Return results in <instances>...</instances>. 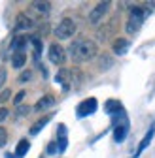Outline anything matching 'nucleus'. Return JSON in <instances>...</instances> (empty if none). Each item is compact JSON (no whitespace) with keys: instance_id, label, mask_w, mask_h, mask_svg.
I'll return each mask as SVG.
<instances>
[{"instance_id":"obj_5","label":"nucleus","mask_w":155,"mask_h":158,"mask_svg":"<svg viewBox=\"0 0 155 158\" xmlns=\"http://www.w3.org/2000/svg\"><path fill=\"white\" fill-rule=\"evenodd\" d=\"M110 2H99L95 8H93V11L89 13V23L91 25H99L100 21H102V17L108 13V10H110Z\"/></svg>"},{"instance_id":"obj_19","label":"nucleus","mask_w":155,"mask_h":158,"mask_svg":"<svg viewBox=\"0 0 155 158\" xmlns=\"http://www.w3.org/2000/svg\"><path fill=\"white\" fill-rule=\"evenodd\" d=\"M30 77H32V73H30L29 70H25V72H23L21 75H19V79H17V81H19V83H27Z\"/></svg>"},{"instance_id":"obj_3","label":"nucleus","mask_w":155,"mask_h":158,"mask_svg":"<svg viewBox=\"0 0 155 158\" xmlns=\"http://www.w3.org/2000/svg\"><path fill=\"white\" fill-rule=\"evenodd\" d=\"M76 34V23L72 21V19H63V21L55 27V36L59 40H68Z\"/></svg>"},{"instance_id":"obj_17","label":"nucleus","mask_w":155,"mask_h":158,"mask_svg":"<svg viewBox=\"0 0 155 158\" xmlns=\"http://www.w3.org/2000/svg\"><path fill=\"white\" fill-rule=\"evenodd\" d=\"M32 8H34L36 11L49 13V10H51V4H49V2H32Z\"/></svg>"},{"instance_id":"obj_15","label":"nucleus","mask_w":155,"mask_h":158,"mask_svg":"<svg viewBox=\"0 0 155 158\" xmlns=\"http://www.w3.org/2000/svg\"><path fill=\"white\" fill-rule=\"evenodd\" d=\"M49 121H51V115H47V117L40 118V121H38V123H34V124H32V128H30V135H36V134L40 132V130H42V128H44V126H46V124L49 123Z\"/></svg>"},{"instance_id":"obj_21","label":"nucleus","mask_w":155,"mask_h":158,"mask_svg":"<svg viewBox=\"0 0 155 158\" xmlns=\"http://www.w3.org/2000/svg\"><path fill=\"white\" fill-rule=\"evenodd\" d=\"M25 96H27V92H25V90H21V92H17V94H15V98H13V102H15V104L19 106V104L23 102V98H25Z\"/></svg>"},{"instance_id":"obj_8","label":"nucleus","mask_w":155,"mask_h":158,"mask_svg":"<svg viewBox=\"0 0 155 158\" xmlns=\"http://www.w3.org/2000/svg\"><path fill=\"white\" fill-rule=\"evenodd\" d=\"M129 47H131V42H129V40H125V38H117L113 42V45H112V49H113L115 55H125L129 51Z\"/></svg>"},{"instance_id":"obj_25","label":"nucleus","mask_w":155,"mask_h":158,"mask_svg":"<svg viewBox=\"0 0 155 158\" xmlns=\"http://www.w3.org/2000/svg\"><path fill=\"white\" fill-rule=\"evenodd\" d=\"M0 145H6V130L0 128Z\"/></svg>"},{"instance_id":"obj_23","label":"nucleus","mask_w":155,"mask_h":158,"mask_svg":"<svg viewBox=\"0 0 155 158\" xmlns=\"http://www.w3.org/2000/svg\"><path fill=\"white\" fill-rule=\"evenodd\" d=\"M29 111H30V109H29L27 106H23V107H17V113H15V115H17V117H25V115H29Z\"/></svg>"},{"instance_id":"obj_16","label":"nucleus","mask_w":155,"mask_h":158,"mask_svg":"<svg viewBox=\"0 0 155 158\" xmlns=\"http://www.w3.org/2000/svg\"><path fill=\"white\" fill-rule=\"evenodd\" d=\"M25 44H27V38L17 36L13 42H11V49H13V53H15V51H25Z\"/></svg>"},{"instance_id":"obj_12","label":"nucleus","mask_w":155,"mask_h":158,"mask_svg":"<svg viewBox=\"0 0 155 158\" xmlns=\"http://www.w3.org/2000/svg\"><path fill=\"white\" fill-rule=\"evenodd\" d=\"M104 109H106V113H108V115H115V113L123 111V106H121L117 100H108V102L104 104Z\"/></svg>"},{"instance_id":"obj_20","label":"nucleus","mask_w":155,"mask_h":158,"mask_svg":"<svg viewBox=\"0 0 155 158\" xmlns=\"http://www.w3.org/2000/svg\"><path fill=\"white\" fill-rule=\"evenodd\" d=\"M11 96V90L10 89H6V90H2V92H0V104H4L6 100H8V98Z\"/></svg>"},{"instance_id":"obj_22","label":"nucleus","mask_w":155,"mask_h":158,"mask_svg":"<svg viewBox=\"0 0 155 158\" xmlns=\"http://www.w3.org/2000/svg\"><path fill=\"white\" fill-rule=\"evenodd\" d=\"M8 115H10V109H8V107H0V123L6 121Z\"/></svg>"},{"instance_id":"obj_1","label":"nucleus","mask_w":155,"mask_h":158,"mask_svg":"<svg viewBox=\"0 0 155 158\" xmlns=\"http://www.w3.org/2000/svg\"><path fill=\"white\" fill-rule=\"evenodd\" d=\"M96 53H99V47H96V44L93 42V40H85V38H80V40H74V42L70 44L68 47V55L74 62H87L91 60V58L96 56Z\"/></svg>"},{"instance_id":"obj_24","label":"nucleus","mask_w":155,"mask_h":158,"mask_svg":"<svg viewBox=\"0 0 155 158\" xmlns=\"http://www.w3.org/2000/svg\"><path fill=\"white\" fill-rule=\"evenodd\" d=\"M6 77H8L6 70H4V68H0V87H2V85L6 83Z\"/></svg>"},{"instance_id":"obj_13","label":"nucleus","mask_w":155,"mask_h":158,"mask_svg":"<svg viewBox=\"0 0 155 158\" xmlns=\"http://www.w3.org/2000/svg\"><path fill=\"white\" fill-rule=\"evenodd\" d=\"M55 79H57V83H61V85H63L64 90L70 89V73H68V70H61L59 73H57Z\"/></svg>"},{"instance_id":"obj_11","label":"nucleus","mask_w":155,"mask_h":158,"mask_svg":"<svg viewBox=\"0 0 155 158\" xmlns=\"http://www.w3.org/2000/svg\"><path fill=\"white\" fill-rule=\"evenodd\" d=\"M25 62H27L25 51H15V53L11 55V66H13L15 70H21V68L25 66Z\"/></svg>"},{"instance_id":"obj_10","label":"nucleus","mask_w":155,"mask_h":158,"mask_svg":"<svg viewBox=\"0 0 155 158\" xmlns=\"http://www.w3.org/2000/svg\"><path fill=\"white\" fill-rule=\"evenodd\" d=\"M34 27V21L30 17H27V15H19L17 17V23H15V30L17 32H21V30H29V28H32Z\"/></svg>"},{"instance_id":"obj_7","label":"nucleus","mask_w":155,"mask_h":158,"mask_svg":"<svg viewBox=\"0 0 155 158\" xmlns=\"http://www.w3.org/2000/svg\"><path fill=\"white\" fill-rule=\"evenodd\" d=\"M153 135H155V124H151V126H149V130L146 132L144 139L140 141V145H138V149H136V152H134V156H132V158H138V156L148 149V145H149V143H151V139H153Z\"/></svg>"},{"instance_id":"obj_6","label":"nucleus","mask_w":155,"mask_h":158,"mask_svg":"<svg viewBox=\"0 0 155 158\" xmlns=\"http://www.w3.org/2000/svg\"><path fill=\"white\" fill-rule=\"evenodd\" d=\"M47 56H49V60L57 66H61L64 64V58H66V51L59 45V44H51L49 45V51H47Z\"/></svg>"},{"instance_id":"obj_2","label":"nucleus","mask_w":155,"mask_h":158,"mask_svg":"<svg viewBox=\"0 0 155 158\" xmlns=\"http://www.w3.org/2000/svg\"><path fill=\"white\" fill-rule=\"evenodd\" d=\"M148 11L142 8V6H132L131 8V13H129V21H127V32L129 34H136L140 30V27L144 25V19H146Z\"/></svg>"},{"instance_id":"obj_9","label":"nucleus","mask_w":155,"mask_h":158,"mask_svg":"<svg viewBox=\"0 0 155 158\" xmlns=\"http://www.w3.org/2000/svg\"><path fill=\"white\" fill-rule=\"evenodd\" d=\"M53 104H55V98H53L51 94H46V96H42L40 100L36 102L34 109H36V111H46V109H49Z\"/></svg>"},{"instance_id":"obj_4","label":"nucleus","mask_w":155,"mask_h":158,"mask_svg":"<svg viewBox=\"0 0 155 158\" xmlns=\"http://www.w3.org/2000/svg\"><path fill=\"white\" fill-rule=\"evenodd\" d=\"M96 107H99V102H96V98H87V100H83L80 106L76 107V115L83 118V117H89L96 111Z\"/></svg>"},{"instance_id":"obj_14","label":"nucleus","mask_w":155,"mask_h":158,"mask_svg":"<svg viewBox=\"0 0 155 158\" xmlns=\"http://www.w3.org/2000/svg\"><path fill=\"white\" fill-rule=\"evenodd\" d=\"M29 149H30V143H29V139H21L17 143V149H15V158H23L27 152H29Z\"/></svg>"},{"instance_id":"obj_18","label":"nucleus","mask_w":155,"mask_h":158,"mask_svg":"<svg viewBox=\"0 0 155 158\" xmlns=\"http://www.w3.org/2000/svg\"><path fill=\"white\" fill-rule=\"evenodd\" d=\"M30 42H32V45H34V56H36V60L40 58V55H42V42L38 38H30Z\"/></svg>"}]
</instances>
